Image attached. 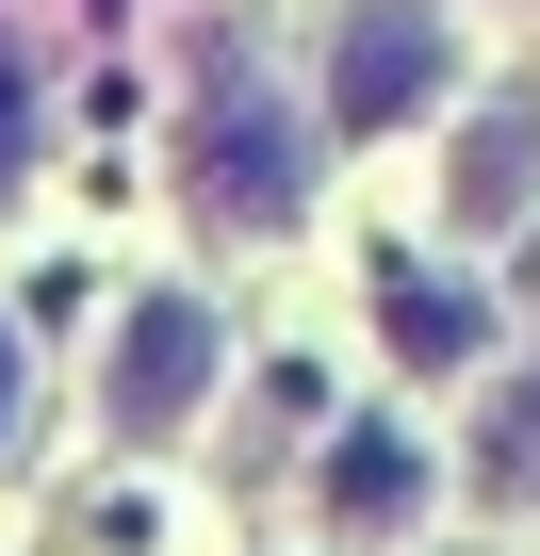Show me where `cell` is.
Returning a JSON list of instances; mask_svg holds the SVG:
<instances>
[{
	"instance_id": "3957f363",
	"label": "cell",
	"mask_w": 540,
	"mask_h": 556,
	"mask_svg": "<svg viewBox=\"0 0 540 556\" xmlns=\"http://www.w3.org/2000/svg\"><path fill=\"white\" fill-rule=\"evenodd\" d=\"M197 393H213V312H197V295H148V312H131V344H115V426H131V442H164Z\"/></svg>"
},
{
	"instance_id": "9c48e42d",
	"label": "cell",
	"mask_w": 540,
	"mask_h": 556,
	"mask_svg": "<svg viewBox=\"0 0 540 556\" xmlns=\"http://www.w3.org/2000/svg\"><path fill=\"white\" fill-rule=\"evenodd\" d=\"M0 426H17V328H0Z\"/></svg>"
},
{
	"instance_id": "7a4b0ae2",
	"label": "cell",
	"mask_w": 540,
	"mask_h": 556,
	"mask_svg": "<svg viewBox=\"0 0 540 556\" xmlns=\"http://www.w3.org/2000/svg\"><path fill=\"white\" fill-rule=\"evenodd\" d=\"M426 83H442V17H426V0H361V17L328 34V115L344 131L426 115Z\"/></svg>"
},
{
	"instance_id": "52a82bcc",
	"label": "cell",
	"mask_w": 540,
	"mask_h": 556,
	"mask_svg": "<svg viewBox=\"0 0 540 556\" xmlns=\"http://www.w3.org/2000/svg\"><path fill=\"white\" fill-rule=\"evenodd\" d=\"M34 164V66H17V34H0V180Z\"/></svg>"
},
{
	"instance_id": "277c9868",
	"label": "cell",
	"mask_w": 540,
	"mask_h": 556,
	"mask_svg": "<svg viewBox=\"0 0 540 556\" xmlns=\"http://www.w3.org/2000/svg\"><path fill=\"white\" fill-rule=\"evenodd\" d=\"M410 491H426V458H410L393 426H344V442H328V507H344V523H410Z\"/></svg>"
},
{
	"instance_id": "ba28073f",
	"label": "cell",
	"mask_w": 540,
	"mask_h": 556,
	"mask_svg": "<svg viewBox=\"0 0 540 556\" xmlns=\"http://www.w3.org/2000/svg\"><path fill=\"white\" fill-rule=\"evenodd\" d=\"M491 458H507V475H524V491H540V377H524V409H507V426H491Z\"/></svg>"
},
{
	"instance_id": "8992f818",
	"label": "cell",
	"mask_w": 540,
	"mask_h": 556,
	"mask_svg": "<svg viewBox=\"0 0 540 556\" xmlns=\"http://www.w3.org/2000/svg\"><path fill=\"white\" fill-rule=\"evenodd\" d=\"M507 197H524V131H475L459 148V213H507Z\"/></svg>"
},
{
	"instance_id": "6da1fadb",
	"label": "cell",
	"mask_w": 540,
	"mask_h": 556,
	"mask_svg": "<svg viewBox=\"0 0 540 556\" xmlns=\"http://www.w3.org/2000/svg\"><path fill=\"white\" fill-rule=\"evenodd\" d=\"M197 213L213 229H279L296 213V115L246 66H213V99H197Z\"/></svg>"
},
{
	"instance_id": "5b68a950",
	"label": "cell",
	"mask_w": 540,
	"mask_h": 556,
	"mask_svg": "<svg viewBox=\"0 0 540 556\" xmlns=\"http://www.w3.org/2000/svg\"><path fill=\"white\" fill-rule=\"evenodd\" d=\"M393 328H410V361H459L475 344V312L442 295V278H393Z\"/></svg>"
}]
</instances>
